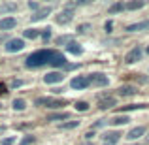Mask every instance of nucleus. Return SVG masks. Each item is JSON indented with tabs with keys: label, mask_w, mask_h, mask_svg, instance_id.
Instances as JSON below:
<instances>
[{
	"label": "nucleus",
	"mask_w": 149,
	"mask_h": 145,
	"mask_svg": "<svg viewBox=\"0 0 149 145\" xmlns=\"http://www.w3.org/2000/svg\"><path fill=\"white\" fill-rule=\"evenodd\" d=\"M21 85H23L21 79H13L11 81V89H17V87H21Z\"/></svg>",
	"instance_id": "nucleus-33"
},
{
	"label": "nucleus",
	"mask_w": 149,
	"mask_h": 145,
	"mask_svg": "<svg viewBox=\"0 0 149 145\" xmlns=\"http://www.w3.org/2000/svg\"><path fill=\"white\" fill-rule=\"evenodd\" d=\"M77 126H79V121H68V123L61 124L62 130H72V128H77Z\"/></svg>",
	"instance_id": "nucleus-24"
},
{
	"label": "nucleus",
	"mask_w": 149,
	"mask_h": 145,
	"mask_svg": "<svg viewBox=\"0 0 149 145\" xmlns=\"http://www.w3.org/2000/svg\"><path fill=\"white\" fill-rule=\"evenodd\" d=\"M32 142H34V136H25V138L21 139V143H19V145H30Z\"/></svg>",
	"instance_id": "nucleus-29"
},
{
	"label": "nucleus",
	"mask_w": 149,
	"mask_h": 145,
	"mask_svg": "<svg viewBox=\"0 0 149 145\" xmlns=\"http://www.w3.org/2000/svg\"><path fill=\"white\" fill-rule=\"evenodd\" d=\"M104 145H108V143H104Z\"/></svg>",
	"instance_id": "nucleus-38"
},
{
	"label": "nucleus",
	"mask_w": 149,
	"mask_h": 145,
	"mask_svg": "<svg viewBox=\"0 0 149 145\" xmlns=\"http://www.w3.org/2000/svg\"><path fill=\"white\" fill-rule=\"evenodd\" d=\"M45 64L53 66V68H58V66L66 64V58L57 49H40V51L30 55L25 62L26 68H40V66H45Z\"/></svg>",
	"instance_id": "nucleus-1"
},
{
	"label": "nucleus",
	"mask_w": 149,
	"mask_h": 145,
	"mask_svg": "<svg viewBox=\"0 0 149 145\" xmlns=\"http://www.w3.org/2000/svg\"><path fill=\"white\" fill-rule=\"evenodd\" d=\"M15 143V136H8V138L2 139V145H13Z\"/></svg>",
	"instance_id": "nucleus-30"
},
{
	"label": "nucleus",
	"mask_w": 149,
	"mask_h": 145,
	"mask_svg": "<svg viewBox=\"0 0 149 145\" xmlns=\"http://www.w3.org/2000/svg\"><path fill=\"white\" fill-rule=\"evenodd\" d=\"M25 108H26V100H23V98H15L13 100V109L15 111H23Z\"/></svg>",
	"instance_id": "nucleus-22"
},
{
	"label": "nucleus",
	"mask_w": 149,
	"mask_h": 145,
	"mask_svg": "<svg viewBox=\"0 0 149 145\" xmlns=\"http://www.w3.org/2000/svg\"><path fill=\"white\" fill-rule=\"evenodd\" d=\"M40 34H42V38H44V42H47L51 38V28H44V32H40Z\"/></svg>",
	"instance_id": "nucleus-31"
},
{
	"label": "nucleus",
	"mask_w": 149,
	"mask_h": 145,
	"mask_svg": "<svg viewBox=\"0 0 149 145\" xmlns=\"http://www.w3.org/2000/svg\"><path fill=\"white\" fill-rule=\"evenodd\" d=\"M128 121H130V117H127V115H117V117H113V119L109 121V124H113V126H121V124H127Z\"/></svg>",
	"instance_id": "nucleus-17"
},
{
	"label": "nucleus",
	"mask_w": 149,
	"mask_h": 145,
	"mask_svg": "<svg viewBox=\"0 0 149 145\" xmlns=\"http://www.w3.org/2000/svg\"><path fill=\"white\" fill-rule=\"evenodd\" d=\"M76 109H77V111H87L89 104H87V102H76Z\"/></svg>",
	"instance_id": "nucleus-27"
},
{
	"label": "nucleus",
	"mask_w": 149,
	"mask_h": 145,
	"mask_svg": "<svg viewBox=\"0 0 149 145\" xmlns=\"http://www.w3.org/2000/svg\"><path fill=\"white\" fill-rule=\"evenodd\" d=\"M111 26H113V23H111V21L106 23V32H111Z\"/></svg>",
	"instance_id": "nucleus-34"
},
{
	"label": "nucleus",
	"mask_w": 149,
	"mask_h": 145,
	"mask_svg": "<svg viewBox=\"0 0 149 145\" xmlns=\"http://www.w3.org/2000/svg\"><path fill=\"white\" fill-rule=\"evenodd\" d=\"M74 4H68V6L64 8V11H62L61 15L57 17V23H61V25H66V23H70L72 21V17H74Z\"/></svg>",
	"instance_id": "nucleus-6"
},
{
	"label": "nucleus",
	"mask_w": 149,
	"mask_h": 145,
	"mask_svg": "<svg viewBox=\"0 0 149 145\" xmlns=\"http://www.w3.org/2000/svg\"><path fill=\"white\" fill-rule=\"evenodd\" d=\"M87 79H89V83L96 85V87H108L109 85V79L106 74H91Z\"/></svg>",
	"instance_id": "nucleus-5"
},
{
	"label": "nucleus",
	"mask_w": 149,
	"mask_h": 145,
	"mask_svg": "<svg viewBox=\"0 0 149 145\" xmlns=\"http://www.w3.org/2000/svg\"><path fill=\"white\" fill-rule=\"evenodd\" d=\"M127 32H149V19L140 23H132L127 26Z\"/></svg>",
	"instance_id": "nucleus-8"
},
{
	"label": "nucleus",
	"mask_w": 149,
	"mask_h": 145,
	"mask_svg": "<svg viewBox=\"0 0 149 145\" xmlns=\"http://www.w3.org/2000/svg\"><path fill=\"white\" fill-rule=\"evenodd\" d=\"M15 25H17V19L15 17L0 19V30H11V28H15Z\"/></svg>",
	"instance_id": "nucleus-13"
},
{
	"label": "nucleus",
	"mask_w": 149,
	"mask_h": 145,
	"mask_svg": "<svg viewBox=\"0 0 149 145\" xmlns=\"http://www.w3.org/2000/svg\"><path fill=\"white\" fill-rule=\"evenodd\" d=\"M142 108H146V105L143 104H132V105H123L121 111H132V109H142Z\"/></svg>",
	"instance_id": "nucleus-25"
},
{
	"label": "nucleus",
	"mask_w": 149,
	"mask_h": 145,
	"mask_svg": "<svg viewBox=\"0 0 149 145\" xmlns=\"http://www.w3.org/2000/svg\"><path fill=\"white\" fill-rule=\"evenodd\" d=\"M23 36L29 38V40H36V38L40 36V30H36V28H26L25 32H23Z\"/></svg>",
	"instance_id": "nucleus-21"
},
{
	"label": "nucleus",
	"mask_w": 149,
	"mask_h": 145,
	"mask_svg": "<svg viewBox=\"0 0 149 145\" xmlns=\"http://www.w3.org/2000/svg\"><path fill=\"white\" fill-rule=\"evenodd\" d=\"M66 49H68L72 55H81V53H83V49H81L79 44H76V42H70V44L66 45Z\"/></svg>",
	"instance_id": "nucleus-20"
},
{
	"label": "nucleus",
	"mask_w": 149,
	"mask_h": 145,
	"mask_svg": "<svg viewBox=\"0 0 149 145\" xmlns=\"http://www.w3.org/2000/svg\"><path fill=\"white\" fill-rule=\"evenodd\" d=\"M134 94H136V87H132V85H123L119 89V96H134Z\"/></svg>",
	"instance_id": "nucleus-16"
},
{
	"label": "nucleus",
	"mask_w": 149,
	"mask_h": 145,
	"mask_svg": "<svg viewBox=\"0 0 149 145\" xmlns=\"http://www.w3.org/2000/svg\"><path fill=\"white\" fill-rule=\"evenodd\" d=\"M36 105H45L49 109H61L62 105H66V100L62 98H53V96H45V98H36L34 100Z\"/></svg>",
	"instance_id": "nucleus-2"
},
{
	"label": "nucleus",
	"mask_w": 149,
	"mask_h": 145,
	"mask_svg": "<svg viewBox=\"0 0 149 145\" xmlns=\"http://www.w3.org/2000/svg\"><path fill=\"white\" fill-rule=\"evenodd\" d=\"M89 85H91V83H89V79H87L85 76H76L72 81H70V87H72V89H77V91H81V89H87Z\"/></svg>",
	"instance_id": "nucleus-7"
},
{
	"label": "nucleus",
	"mask_w": 149,
	"mask_h": 145,
	"mask_svg": "<svg viewBox=\"0 0 149 145\" xmlns=\"http://www.w3.org/2000/svg\"><path fill=\"white\" fill-rule=\"evenodd\" d=\"M143 134H146V126H136L127 134V139L128 142H134V139H140Z\"/></svg>",
	"instance_id": "nucleus-12"
},
{
	"label": "nucleus",
	"mask_w": 149,
	"mask_h": 145,
	"mask_svg": "<svg viewBox=\"0 0 149 145\" xmlns=\"http://www.w3.org/2000/svg\"><path fill=\"white\" fill-rule=\"evenodd\" d=\"M125 10V4L123 2H115V4H111V6H109V13H119V11H123Z\"/></svg>",
	"instance_id": "nucleus-23"
},
{
	"label": "nucleus",
	"mask_w": 149,
	"mask_h": 145,
	"mask_svg": "<svg viewBox=\"0 0 149 145\" xmlns=\"http://www.w3.org/2000/svg\"><path fill=\"white\" fill-rule=\"evenodd\" d=\"M4 40H6V36H4V34H0V42H4ZM8 42V40H6Z\"/></svg>",
	"instance_id": "nucleus-36"
},
{
	"label": "nucleus",
	"mask_w": 149,
	"mask_h": 145,
	"mask_svg": "<svg viewBox=\"0 0 149 145\" xmlns=\"http://www.w3.org/2000/svg\"><path fill=\"white\" fill-rule=\"evenodd\" d=\"M70 119V113L61 111V113H53V115H47V121H66Z\"/></svg>",
	"instance_id": "nucleus-18"
},
{
	"label": "nucleus",
	"mask_w": 149,
	"mask_h": 145,
	"mask_svg": "<svg viewBox=\"0 0 149 145\" xmlns=\"http://www.w3.org/2000/svg\"><path fill=\"white\" fill-rule=\"evenodd\" d=\"M143 6H146V2H143V0H132V2H127V4H125V10L136 11V10H142Z\"/></svg>",
	"instance_id": "nucleus-15"
},
{
	"label": "nucleus",
	"mask_w": 149,
	"mask_h": 145,
	"mask_svg": "<svg viewBox=\"0 0 149 145\" xmlns=\"http://www.w3.org/2000/svg\"><path fill=\"white\" fill-rule=\"evenodd\" d=\"M113 105H117V100L113 96H102L98 100V108L100 109H111Z\"/></svg>",
	"instance_id": "nucleus-10"
},
{
	"label": "nucleus",
	"mask_w": 149,
	"mask_h": 145,
	"mask_svg": "<svg viewBox=\"0 0 149 145\" xmlns=\"http://www.w3.org/2000/svg\"><path fill=\"white\" fill-rule=\"evenodd\" d=\"M147 53H149V47H147Z\"/></svg>",
	"instance_id": "nucleus-37"
},
{
	"label": "nucleus",
	"mask_w": 149,
	"mask_h": 145,
	"mask_svg": "<svg viewBox=\"0 0 149 145\" xmlns=\"http://www.w3.org/2000/svg\"><path fill=\"white\" fill-rule=\"evenodd\" d=\"M142 55H143L142 47H140V45H136V47H132V49L127 53V57H125V62H127V64H134V62L142 60Z\"/></svg>",
	"instance_id": "nucleus-4"
},
{
	"label": "nucleus",
	"mask_w": 149,
	"mask_h": 145,
	"mask_svg": "<svg viewBox=\"0 0 149 145\" xmlns=\"http://www.w3.org/2000/svg\"><path fill=\"white\" fill-rule=\"evenodd\" d=\"M51 11H53V8H44V10L36 11V13H34L32 17H30V21H32V23H36V21H42V19H45V17H47V15L51 13Z\"/></svg>",
	"instance_id": "nucleus-14"
},
{
	"label": "nucleus",
	"mask_w": 149,
	"mask_h": 145,
	"mask_svg": "<svg viewBox=\"0 0 149 145\" xmlns=\"http://www.w3.org/2000/svg\"><path fill=\"white\" fill-rule=\"evenodd\" d=\"M17 10V4L15 2H4L2 6H0V11L2 13H11V11H15Z\"/></svg>",
	"instance_id": "nucleus-19"
},
{
	"label": "nucleus",
	"mask_w": 149,
	"mask_h": 145,
	"mask_svg": "<svg viewBox=\"0 0 149 145\" xmlns=\"http://www.w3.org/2000/svg\"><path fill=\"white\" fill-rule=\"evenodd\" d=\"M29 8H30V10H34V11H40V4H38V2H32V0L29 2Z\"/></svg>",
	"instance_id": "nucleus-32"
},
{
	"label": "nucleus",
	"mask_w": 149,
	"mask_h": 145,
	"mask_svg": "<svg viewBox=\"0 0 149 145\" xmlns=\"http://www.w3.org/2000/svg\"><path fill=\"white\" fill-rule=\"evenodd\" d=\"M70 42H72V38H70V36H61V38L55 40V44H57V45H64V44H70Z\"/></svg>",
	"instance_id": "nucleus-26"
},
{
	"label": "nucleus",
	"mask_w": 149,
	"mask_h": 145,
	"mask_svg": "<svg viewBox=\"0 0 149 145\" xmlns=\"http://www.w3.org/2000/svg\"><path fill=\"white\" fill-rule=\"evenodd\" d=\"M64 79V76H62V72H58V70H55V72H49L47 76H44V81L47 85H55V83H61V81Z\"/></svg>",
	"instance_id": "nucleus-9"
},
{
	"label": "nucleus",
	"mask_w": 149,
	"mask_h": 145,
	"mask_svg": "<svg viewBox=\"0 0 149 145\" xmlns=\"http://www.w3.org/2000/svg\"><path fill=\"white\" fill-rule=\"evenodd\" d=\"M4 92H8L6 87H4V85H0V94H4Z\"/></svg>",
	"instance_id": "nucleus-35"
},
{
	"label": "nucleus",
	"mask_w": 149,
	"mask_h": 145,
	"mask_svg": "<svg viewBox=\"0 0 149 145\" xmlns=\"http://www.w3.org/2000/svg\"><path fill=\"white\" fill-rule=\"evenodd\" d=\"M102 139H104V143H108V145H117V142L121 139V134L119 132H106L104 136H102Z\"/></svg>",
	"instance_id": "nucleus-11"
},
{
	"label": "nucleus",
	"mask_w": 149,
	"mask_h": 145,
	"mask_svg": "<svg viewBox=\"0 0 149 145\" xmlns=\"http://www.w3.org/2000/svg\"><path fill=\"white\" fill-rule=\"evenodd\" d=\"M89 28H91V25H89V23H83V25H79V26H77V32H79V34H85Z\"/></svg>",
	"instance_id": "nucleus-28"
},
{
	"label": "nucleus",
	"mask_w": 149,
	"mask_h": 145,
	"mask_svg": "<svg viewBox=\"0 0 149 145\" xmlns=\"http://www.w3.org/2000/svg\"><path fill=\"white\" fill-rule=\"evenodd\" d=\"M4 49H6L8 53H17V51L25 49V40H23V38H10V40L6 42V45H4Z\"/></svg>",
	"instance_id": "nucleus-3"
}]
</instances>
